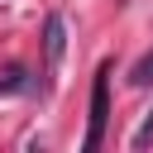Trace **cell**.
<instances>
[{"label": "cell", "mask_w": 153, "mask_h": 153, "mask_svg": "<svg viewBox=\"0 0 153 153\" xmlns=\"http://www.w3.org/2000/svg\"><path fill=\"white\" fill-rule=\"evenodd\" d=\"M105 120H110V62H100V72H96V81H91V120H86V143H81V153H100Z\"/></svg>", "instance_id": "6da1fadb"}, {"label": "cell", "mask_w": 153, "mask_h": 153, "mask_svg": "<svg viewBox=\"0 0 153 153\" xmlns=\"http://www.w3.org/2000/svg\"><path fill=\"white\" fill-rule=\"evenodd\" d=\"M62 48H67V24H62V14H48L43 19V53H48V62H57Z\"/></svg>", "instance_id": "7a4b0ae2"}, {"label": "cell", "mask_w": 153, "mask_h": 153, "mask_svg": "<svg viewBox=\"0 0 153 153\" xmlns=\"http://www.w3.org/2000/svg\"><path fill=\"white\" fill-rule=\"evenodd\" d=\"M29 86V67L24 62H5L0 67V96H14V91H24Z\"/></svg>", "instance_id": "3957f363"}, {"label": "cell", "mask_w": 153, "mask_h": 153, "mask_svg": "<svg viewBox=\"0 0 153 153\" xmlns=\"http://www.w3.org/2000/svg\"><path fill=\"white\" fill-rule=\"evenodd\" d=\"M129 81H134V86H153V53H143V57L134 62V72H129Z\"/></svg>", "instance_id": "277c9868"}, {"label": "cell", "mask_w": 153, "mask_h": 153, "mask_svg": "<svg viewBox=\"0 0 153 153\" xmlns=\"http://www.w3.org/2000/svg\"><path fill=\"white\" fill-rule=\"evenodd\" d=\"M148 143H153V115H148V120L139 124V134H134V153H143Z\"/></svg>", "instance_id": "5b68a950"}]
</instances>
